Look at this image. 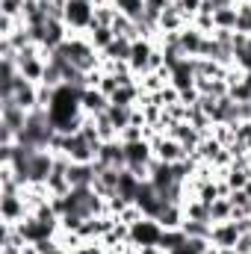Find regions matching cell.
<instances>
[{"instance_id":"7402d4cb","label":"cell","mask_w":251,"mask_h":254,"mask_svg":"<svg viewBox=\"0 0 251 254\" xmlns=\"http://www.w3.org/2000/svg\"><path fill=\"white\" fill-rule=\"evenodd\" d=\"M172 3H175V0H145V18H151V21L160 24V15H163Z\"/></svg>"},{"instance_id":"484cf974","label":"cell","mask_w":251,"mask_h":254,"mask_svg":"<svg viewBox=\"0 0 251 254\" xmlns=\"http://www.w3.org/2000/svg\"><path fill=\"white\" fill-rule=\"evenodd\" d=\"M201 3H204V0H175V6H178V9H181L184 15H187L189 21H192V18L198 15V9H201Z\"/></svg>"},{"instance_id":"6da1fadb","label":"cell","mask_w":251,"mask_h":254,"mask_svg":"<svg viewBox=\"0 0 251 254\" xmlns=\"http://www.w3.org/2000/svg\"><path fill=\"white\" fill-rule=\"evenodd\" d=\"M63 21L71 33H89V27L95 24V3L92 0H68Z\"/></svg>"},{"instance_id":"83f0119b","label":"cell","mask_w":251,"mask_h":254,"mask_svg":"<svg viewBox=\"0 0 251 254\" xmlns=\"http://www.w3.org/2000/svg\"><path fill=\"white\" fill-rule=\"evenodd\" d=\"M213 3H216V6H240L243 0H213Z\"/></svg>"},{"instance_id":"ba28073f","label":"cell","mask_w":251,"mask_h":254,"mask_svg":"<svg viewBox=\"0 0 251 254\" xmlns=\"http://www.w3.org/2000/svg\"><path fill=\"white\" fill-rule=\"evenodd\" d=\"M240 237H243V234H240V228H237L234 219H231V222H219V225H213V231H210V243H213L216 249H234Z\"/></svg>"},{"instance_id":"ffe728a7","label":"cell","mask_w":251,"mask_h":254,"mask_svg":"<svg viewBox=\"0 0 251 254\" xmlns=\"http://www.w3.org/2000/svg\"><path fill=\"white\" fill-rule=\"evenodd\" d=\"M107 119L116 125V130L122 133L125 127H130V119H133V107H116V104H110V110H107Z\"/></svg>"},{"instance_id":"277c9868","label":"cell","mask_w":251,"mask_h":254,"mask_svg":"<svg viewBox=\"0 0 251 254\" xmlns=\"http://www.w3.org/2000/svg\"><path fill=\"white\" fill-rule=\"evenodd\" d=\"M27 216H30V210H27V201H24L21 192H0V219H3V225H18Z\"/></svg>"},{"instance_id":"30bf717a","label":"cell","mask_w":251,"mask_h":254,"mask_svg":"<svg viewBox=\"0 0 251 254\" xmlns=\"http://www.w3.org/2000/svg\"><path fill=\"white\" fill-rule=\"evenodd\" d=\"M157 222H160V228H163V231L184 228V222H187L184 204H172V201H166V204H163V210H160V216H157Z\"/></svg>"},{"instance_id":"7c38bea8","label":"cell","mask_w":251,"mask_h":254,"mask_svg":"<svg viewBox=\"0 0 251 254\" xmlns=\"http://www.w3.org/2000/svg\"><path fill=\"white\" fill-rule=\"evenodd\" d=\"M139 98H142L139 83H130V86H119V89L110 95V104H116V107H136Z\"/></svg>"},{"instance_id":"d4e9b609","label":"cell","mask_w":251,"mask_h":254,"mask_svg":"<svg viewBox=\"0 0 251 254\" xmlns=\"http://www.w3.org/2000/svg\"><path fill=\"white\" fill-rule=\"evenodd\" d=\"M116 219H119V222H125V225H136L139 219H145V213H142L136 204H127V207L119 213V216H116Z\"/></svg>"},{"instance_id":"44dd1931","label":"cell","mask_w":251,"mask_h":254,"mask_svg":"<svg viewBox=\"0 0 251 254\" xmlns=\"http://www.w3.org/2000/svg\"><path fill=\"white\" fill-rule=\"evenodd\" d=\"M24 3L27 0H0V15L15 18V21H24Z\"/></svg>"},{"instance_id":"52a82bcc","label":"cell","mask_w":251,"mask_h":254,"mask_svg":"<svg viewBox=\"0 0 251 254\" xmlns=\"http://www.w3.org/2000/svg\"><path fill=\"white\" fill-rule=\"evenodd\" d=\"M80 107H83V113L89 116V119H98V116H104L107 110H110V98L101 92V89H83L80 92Z\"/></svg>"},{"instance_id":"9c48e42d","label":"cell","mask_w":251,"mask_h":254,"mask_svg":"<svg viewBox=\"0 0 251 254\" xmlns=\"http://www.w3.org/2000/svg\"><path fill=\"white\" fill-rule=\"evenodd\" d=\"M204 39H207V36L189 24L187 30H181V36H178L181 54H184V57H195V60H198V57H201V45H204Z\"/></svg>"},{"instance_id":"f1b7e54d","label":"cell","mask_w":251,"mask_h":254,"mask_svg":"<svg viewBox=\"0 0 251 254\" xmlns=\"http://www.w3.org/2000/svg\"><path fill=\"white\" fill-rule=\"evenodd\" d=\"M219 254H237V249H219Z\"/></svg>"},{"instance_id":"4316f807","label":"cell","mask_w":251,"mask_h":254,"mask_svg":"<svg viewBox=\"0 0 251 254\" xmlns=\"http://www.w3.org/2000/svg\"><path fill=\"white\" fill-rule=\"evenodd\" d=\"M234 249H237V254H251V234H243Z\"/></svg>"},{"instance_id":"4dcf8cb0","label":"cell","mask_w":251,"mask_h":254,"mask_svg":"<svg viewBox=\"0 0 251 254\" xmlns=\"http://www.w3.org/2000/svg\"><path fill=\"white\" fill-rule=\"evenodd\" d=\"M249 104H251V98H249Z\"/></svg>"},{"instance_id":"ac0fdd59","label":"cell","mask_w":251,"mask_h":254,"mask_svg":"<svg viewBox=\"0 0 251 254\" xmlns=\"http://www.w3.org/2000/svg\"><path fill=\"white\" fill-rule=\"evenodd\" d=\"M113 6L127 15L130 21H142L145 18V0H113Z\"/></svg>"},{"instance_id":"4fadbf2b","label":"cell","mask_w":251,"mask_h":254,"mask_svg":"<svg viewBox=\"0 0 251 254\" xmlns=\"http://www.w3.org/2000/svg\"><path fill=\"white\" fill-rule=\"evenodd\" d=\"M130 51H133V39L116 36L113 45H110L101 57H104V60H113V63H127V60H130Z\"/></svg>"},{"instance_id":"7a4b0ae2","label":"cell","mask_w":251,"mask_h":254,"mask_svg":"<svg viewBox=\"0 0 251 254\" xmlns=\"http://www.w3.org/2000/svg\"><path fill=\"white\" fill-rule=\"evenodd\" d=\"M151 145H154V160H160V163H169V166H175V163H181V160H187V148L175 139V136H169V133H154L151 136Z\"/></svg>"},{"instance_id":"2e32d148","label":"cell","mask_w":251,"mask_h":254,"mask_svg":"<svg viewBox=\"0 0 251 254\" xmlns=\"http://www.w3.org/2000/svg\"><path fill=\"white\" fill-rule=\"evenodd\" d=\"M231 219H234V204L228 198H216L210 204V222L219 225V222H231Z\"/></svg>"},{"instance_id":"d6986e66","label":"cell","mask_w":251,"mask_h":254,"mask_svg":"<svg viewBox=\"0 0 251 254\" xmlns=\"http://www.w3.org/2000/svg\"><path fill=\"white\" fill-rule=\"evenodd\" d=\"M187 243V234H184V228H175V231H163V237H160V243H157V249L160 252H175L178 246H184Z\"/></svg>"},{"instance_id":"603a6c76","label":"cell","mask_w":251,"mask_h":254,"mask_svg":"<svg viewBox=\"0 0 251 254\" xmlns=\"http://www.w3.org/2000/svg\"><path fill=\"white\" fill-rule=\"evenodd\" d=\"M95 125H98V133H101V139H104V142L119 139V130H116V125L107 119V113H104V116H98V119H95Z\"/></svg>"},{"instance_id":"f546056e","label":"cell","mask_w":251,"mask_h":254,"mask_svg":"<svg viewBox=\"0 0 251 254\" xmlns=\"http://www.w3.org/2000/svg\"><path fill=\"white\" fill-rule=\"evenodd\" d=\"M246 192H249V195H251V181H249V184H246Z\"/></svg>"},{"instance_id":"8992f818","label":"cell","mask_w":251,"mask_h":254,"mask_svg":"<svg viewBox=\"0 0 251 254\" xmlns=\"http://www.w3.org/2000/svg\"><path fill=\"white\" fill-rule=\"evenodd\" d=\"M101 166H110V169H127V157H125V142L122 139H113V142H104L98 148V160Z\"/></svg>"},{"instance_id":"3957f363","label":"cell","mask_w":251,"mask_h":254,"mask_svg":"<svg viewBox=\"0 0 251 254\" xmlns=\"http://www.w3.org/2000/svg\"><path fill=\"white\" fill-rule=\"evenodd\" d=\"M154 48H157V39H136L133 42V51H130V71L133 77H145L151 74V57H154Z\"/></svg>"},{"instance_id":"e0dca14e","label":"cell","mask_w":251,"mask_h":254,"mask_svg":"<svg viewBox=\"0 0 251 254\" xmlns=\"http://www.w3.org/2000/svg\"><path fill=\"white\" fill-rule=\"evenodd\" d=\"M184 213H187L189 222H207V225H213L210 222V204H204V201H198V198H192L184 204Z\"/></svg>"},{"instance_id":"9a60e30c","label":"cell","mask_w":251,"mask_h":254,"mask_svg":"<svg viewBox=\"0 0 251 254\" xmlns=\"http://www.w3.org/2000/svg\"><path fill=\"white\" fill-rule=\"evenodd\" d=\"M216 30H234L237 33V21H240V6H219L213 12Z\"/></svg>"},{"instance_id":"5bb4252c","label":"cell","mask_w":251,"mask_h":254,"mask_svg":"<svg viewBox=\"0 0 251 254\" xmlns=\"http://www.w3.org/2000/svg\"><path fill=\"white\" fill-rule=\"evenodd\" d=\"M86 36H89V42H92V48H95V51H101V54H104V51H107V48L113 45V39H116V33H113V27H104V24H92Z\"/></svg>"},{"instance_id":"cb8c5ba5","label":"cell","mask_w":251,"mask_h":254,"mask_svg":"<svg viewBox=\"0 0 251 254\" xmlns=\"http://www.w3.org/2000/svg\"><path fill=\"white\" fill-rule=\"evenodd\" d=\"M210 231H213V225H207V222H184V234L187 237H207L210 240Z\"/></svg>"},{"instance_id":"5b68a950","label":"cell","mask_w":251,"mask_h":254,"mask_svg":"<svg viewBox=\"0 0 251 254\" xmlns=\"http://www.w3.org/2000/svg\"><path fill=\"white\" fill-rule=\"evenodd\" d=\"M160 237H163V228H160L157 219H148V216H145V219H139L136 225H130V243H133L136 249L157 246Z\"/></svg>"},{"instance_id":"8fae6325","label":"cell","mask_w":251,"mask_h":254,"mask_svg":"<svg viewBox=\"0 0 251 254\" xmlns=\"http://www.w3.org/2000/svg\"><path fill=\"white\" fill-rule=\"evenodd\" d=\"M189 24H192V21H189L175 3L160 15V33H181V30H187Z\"/></svg>"}]
</instances>
